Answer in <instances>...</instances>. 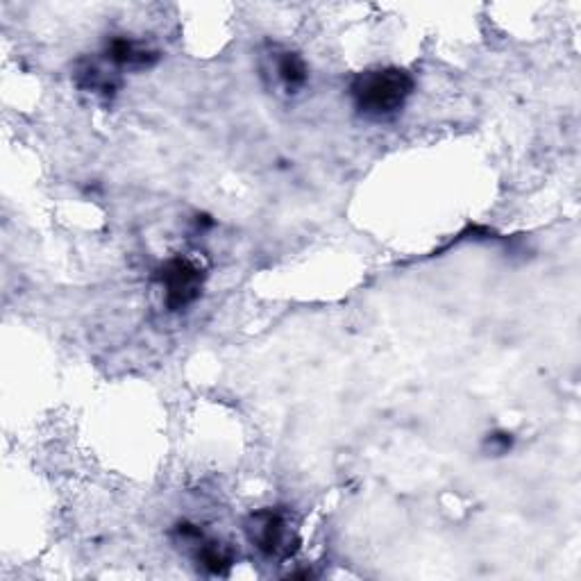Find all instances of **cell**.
I'll return each mask as SVG.
<instances>
[{
    "mask_svg": "<svg viewBox=\"0 0 581 581\" xmlns=\"http://www.w3.org/2000/svg\"><path fill=\"white\" fill-rule=\"evenodd\" d=\"M105 60L116 66V69H130L141 71L155 66L159 60V53L153 48L143 46L141 41L130 37H114L107 41L105 46Z\"/></svg>",
    "mask_w": 581,
    "mask_h": 581,
    "instance_id": "obj_4",
    "label": "cell"
},
{
    "mask_svg": "<svg viewBox=\"0 0 581 581\" xmlns=\"http://www.w3.org/2000/svg\"><path fill=\"white\" fill-rule=\"evenodd\" d=\"M75 82H78V87L96 91V94H112V91L119 89V80L112 73L100 69L94 60H82L78 64V69H75Z\"/></svg>",
    "mask_w": 581,
    "mask_h": 581,
    "instance_id": "obj_7",
    "label": "cell"
},
{
    "mask_svg": "<svg viewBox=\"0 0 581 581\" xmlns=\"http://www.w3.org/2000/svg\"><path fill=\"white\" fill-rule=\"evenodd\" d=\"M275 71H277V78H280V82L284 84V89L289 91V94H296V91L305 87L309 80L307 62L302 60L298 53H291V50L277 55Z\"/></svg>",
    "mask_w": 581,
    "mask_h": 581,
    "instance_id": "obj_6",
    "label": "cell"
},
{
    "mask_svg": "<svg viewBox=\"0 0 581 581\" xmlns=\"http://www.w3.org/2000/svg\"><path fill=\"white\" fill-rule=\"evenodd\" d=\"M193 550H196V561L209 572V575L225 577L227 572H230L234 563V554L230 547L223 545L221 541L202 536L200 541L193 543Z\"/></svg>",
    "mask_w": 581,
    "mask_h": 581,
    "instance_id": "obj_5",
    "label": "cell"
},
{
    "mask_svg": "<svg viewBox=\"0 0 581 581\" xmlns=\"http://www.w3.org/2000/svg\"><path fill=\"white\" fill-rule=\"evenodd\" d=\"M155 280L164 289L166 309L184 311L200 298L207 275L193 259L171 257L157 268Z\"/></svg>",
    "mask_w": 581,
    "mask_h": 581,
    "instance_id": "obj_2",
    "label": "cell"
},
{
    "mask_svg": "<svg viewBox=\"0 0 581 581\" xmlns=\"http://www.w3.org/2000/svg\"><path fill=\"white\" fill-rule=\"evenodd\" d=\"M414 89L416 82L409 71L398 66H382V69L359 73L350 82V98L361 116L382 121L398 114Z\"/></svg>",
    "mask_w": 581,
    "mask_h": 581,
    "instance_id": "obj_1",
    "label": "cell"
},
{
    "mask_svg": "<svg viewBox=\"0 0 581 581\" xmlns=\"http://www.w3.org/2000/svg\"><path fill=\"white\" fill-rule=\"evenodd\" d=\"M248 541L264 554V557H284L291 554L289 545V520L277 509H259L250 513L246 520Z\"/></svg>",
    "mask_w": 581,
    "mask_h": 581,
    "instance_id": "obj_3",
    "label": "cell"
},
{
    "mask_svg": "<svg viewBox=\"0 0 581 581\" xmlns=\"http://www.w3.org/2000/svg\"><path fill=\"white\" fill-rule=\"evenodd\" d=\"M484 448L488 454H493V457H502V454H509V450L513 448V436L509 432L488 434Z\"/></svg>",
    "mask_w": 581,
    "mask_h": 581,
    "instance_id": "obj_8",
    "label": "cell"
}]
</instances>
